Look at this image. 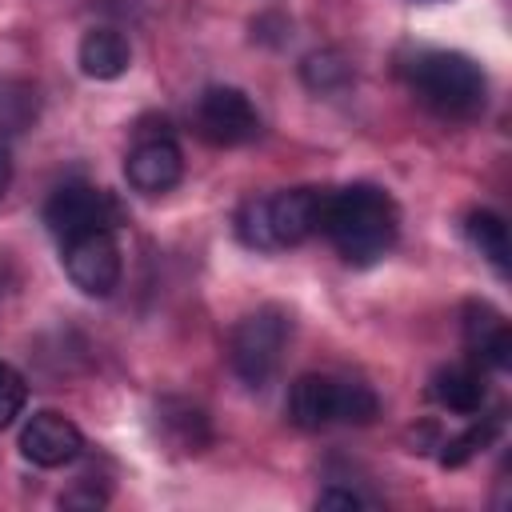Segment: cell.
<instances>
[{
  "mask_svg": "<svg viewBox=\"0 0 512 512\" xmlns=\"http://www.w3.org/2000/svg\"><path fill=\"white\" fill-rule=\"evenodd\" d=\"M8 180H12V156H8V148L0 144V196L8 192Z\"/></svg>",
  "mask_w": 512,
  "mask_h": 512,
  "instance_id": "44dd1931",
  "label": "cell"
},
{
  "mask_svg": "<svg viewBox=\"0 0 512 512\" xmlns=\"http://www.w3.org/2000/svg\"><path fill=\"white\" fill-rule=\"evenodd\" d=\"M160 424L168 432V440L180 448V452H200L208 444V420L200 408L192 404H180V400H164L160 404Z\"/></svg>",
  "mask_w": 512,
  "mask_h": 512,
  "instance_id": "9a60e30c",
  "label": "cell"
},
{
  "mask_svg": "<svg viewBox=\"0 0 512 512\" xmlns=\"http://www.w3.org/2000/svg\"><path fill=\"white\" fill-rule=\"evenodd\" d=\"M320 232L340 252V260H348L356 268H368V264H376L392 252V244L400 236V208L376 184L328 188Z\"/></svg>",
  "mask_w": 512,
  "mask_h": 512,
  "instance_id": "6da1fadb",
  "label": "cell"
},
{
  "mask_svg": "<svg viewBox=\"0 0 512 512\" xmlns=\"http://www.w3.org/2000/svg\"><path fill=\"white\" fill-rule=\"evenodd\" d=\"M324 196L328 188H288L276 196H252L236 212V236L260 252L304 244L320 232Z\"/></svg>",
  "mask_w": 512,
  "mask_h": 512,
  "instance_id": "7a4b0ae2",
  "label": "cell"
},
{
  "mask_svg": "<svg viewBox=\"0 0 512 512\" xmlns=\"http://www.w3.org/2000/svg\"><path fill=\"white\" fill-rule=\"evenodd\" d=\"M124 176L136 192L144 196H160L168 188L180 184L184 176V152L180 144L168 136V132H156V136H140L124 160Z\"/></svg>",
  "mask_w": 512,
  "mask_h": 512,
  "instance_id": "9c48e42d",
  "label": "cell"
},
{
  "mask_svg": "<svg viewBox=\"0 0 512 512\" xmlns=\"http://www.w3.org/2000/svg\"><path fill=\"white\" fill-rule=\"evenodd\" d=\"M464 348L476 364L508 372L512 368V328H508V320L484 300L464 304Z\"/></svg>",
  "mask_w": 512,
  "mask_h": 512,
  "instance_id": "8fae6325",
  "label": "cell"
},
{
  "mask_svg": "<svg viewBox=\"0 0 512 512\" xmlns=\"http://www.w3.org/2000/svg\"><path fill=\"white\" fill-rule=\"evenodd\" d=\"M44 224L48 232L64 244L72 236H84V232H116L120 224V204L112 200V192L104 188H92V184H64L48 196L44 204Z\"/></svg>",
  "mask_w": 512,
  "mask_h": 512,
  "instance_id": "8992f818",
  "label": "cell"
},
{
  "mask_svg": "<svg viewBox=\"0 0 512 512\" xmlns=\"http://www.w3.org/2000/svg\"><path fill=\"white\" fill-rule=\"evenodd\" d=\"M368 500L360 492H344V488H328L316 496V508H364Z\"/></svg>",
  "mask_w": 512,
  "mask_h": 512,
  "instance_id": "ffe728a7",
  "label": "cell"
},
{
  "mask_svg": "<svg viewBox=\"0 0 512 512\" xmlns=\"http://www.w3.org/2000/svg\"><path fill=\"white\" fill-rule=\"evenodd\" d=\"M484 372L480 364H448L432 376V400L456 416H476L484 408Z\"/></svg>",
  "mask_w": 512,
  "mask_h": 512,
  "instance_id": "7c38bea8",
  "label": "cell"
},
{
  "mask_svg": "<svg viewBox=\"0 0 512 512\" xmlns=\"http://www.w3.org/2000/svg\"><path fill=\"white\" fill-rule=\"evenodd\" d=\"M196 128L208 144L236 148V144H248L260 136V112L240 88L212 84L196 100Z\"/></svg>",
  "mask_w": 512,
  "mask_h": 512,
  "instance_id": "52a82bcc",
  "label": "cell"
},
{
  "mask_svg": "<svg viewBox=\"0 0 512 512\" xmlns=\"http://www.w3.org/2000/svg\"><path fill=\"white\" fill-rule=\"evenodd\" d=\"M20 452L36 468H60L84 452V432L60 412H32L20 428Z\"/></svg>",
  "mask_w": 512,
  "mask_h": 512,
  "instance_id": "30bf717a",
  "label": "cell"
},
{
  "mask_svg": "<svg viewBox=\"0 0 512 512\" xmlns=\"http://www.w3.org/2000/svg\"><path fill=\"white\" fill-rule=\"evenodd\" d=\"M60 260L68 280L84 292V296H112V288L120 284V248H116V232H84L60 244Z\"/></svg>",
  "mask_w": 512,
  "mask_h": 512,
  "instance_id": "ba28073f",
  "label": "cell"
},
{
  "mask_svg": "<svg viewBox=\"0 0 512 512\" xmlns=\"http://www.w3.org/2000/svg\"><path fill=\"white\" fill-rule=\"evenodd\" d=\"M476 416H480V412H476ZM496 432H500V416H480L468 432H460V436L444 440L440 464H444V468H460V464H468L476 452H484V448L496 440Z\"/></svg>",
  "mask_w": 512,
  "mask_h": 512,
  "instance_id": "2e32d148",
  "label": "cell"
},
{
  "mask_svg": "<svg viewBox=\"0 0 512 512\" xmlns=\"http://www.w3.org/2000/svg\"><path fill=\"white\" fill-rule=\"evenodd\" d=\"M380 400L360 380H340L324 372H308L288 392V416L300 428H332V424H372Z\"/></svg>",
  "mask_w": 512,
  "mask_h": 512,
  "instance_id": "277c9868",
  "label": "cell"
},
{
  "mask_svg": "<svg viewBox=\"0 0 512 512\" xmlns=\"http://www.w3.org/2000/svg\"><path fill=\"white\" fill-rule=\"evenodd\" d=\"M464 232H468V240H472V248L504 276L508 272V224L496 216V212H488V208H476V212H468V220H464Z\"/></svg>",
  "mask_w": 512,
  "mask_h": 512,
  "instance_id": "5bb4252c",
  "label": "cell"
},
{
  "mask_svg": "<svg viewBox=\"0 0 512 512\" xmlns=\"http://www.w3.org/2000/svg\"><path fill=\"white\" fill-rule=\"evenodd\" d=\"M408 80H412V92L424 108H432L440 116H452V120L476 116L484 108V96H488L484 68L472 56L448 52V48L420 52L408 68Z\"/></svg>",
  "mask_w": 512,
  "mask_h": 512,
  "instance_id": "3957f363",
  "label": "cell"
},
{
  "mask_svg": "<svg viewBox=\"0 0 512 512\" xmlns=\"http://www.w3.org/2000/svg\"><path fill=\"white\" fill-rule=\"evenodd\" d=\"M300 76H304V84H308L312 92H336V88L348 84L352 68H348V60H344L340 52H312V56L300 64Z\"/></svg>",
  "mask_w": 512,
  "mask_h": 512,
  "instance_id": "e0dca14e",
  "label": "cell"
},
{
  "mask_svg": "<svg viewBox=\"0 0 512 512\" xmlns=\"http://www.w3.org/2000/svg\"><path fill=\"white\" fill-rule=\"evenodd\" d=\"M36 116V92L28 84H0V128L20 132Z\"/></svg>",
  "mask_w": 512,
  "mask_h": 512,
  "instance_id": "ac0fdd59",
  "label": "cell"
},
{
  "mask_svg": "<svg viewBox=\"0 0 512 512\" xmlns=\"http://www.w3.org/2000/svg\"><path fill=\"white\" fill-rule=\"evenodd\" d=\"M288 340H292V316L284 308H276V304H264V308L248 312L232 328L228 364H232V372L248 388H264L280 372V360L288 352Z\"/></svg>",
  "mask_w": 512,
  "mask_h": 512,
  "instance_id": "5b68a950",
  "label": "cell"
},
{
  "mask_svg": "<svg viewBox=\"0 0 512 512\" xmlns=\"http://www.w3.org/2000/svg\"><path fill=\"white\" fill-rule=\"evenodd\" d=\"M24 404H28V384H24V376H20L12 364L0 360V428H8V424L24 412Z\"/></svg>",
  "mask_w": 512,
  "mask_h": 512,
  "instance_id": "d6986e66",
  "label": "cell"
},
{
  "mask_svg": "<svg viewBox=\"0 0 512 512\" xmlns=\"http://www.w3.org/2000/svg\"><path fill=\"white\" fill-rule=\"evenodd\" d=\"M80 72L92 80H116L132 64V48L116 28H92L80 40Z\"/></svg>",
  "mask_w": 512,
  "mask_h": 512,
  "instance_id": "4fadbf2b",
  "label": "cell"
}]
</instances>
